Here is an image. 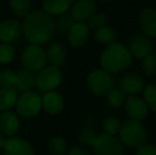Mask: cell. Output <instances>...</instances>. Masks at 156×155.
I'll return each mask as SVG.
<instances>
[{"mask_svg":"<svg viewBox=\"0 0 156 155\" xmlns=\"http://www.w3.org/2000/svg\"><path fill=\"white\" fill-rule=\"evenodd\" d=\"M63 80V73L58 67L46 65L35 72V87L41 93L56 90Z\"/></svg>","mask_w":156,"mask_h":155,"instance_id":"8992f818","label":"cell"},{"mask_svg":"<svg viewBox=\"0 0 156 155\" xmlns=\"http://www.w3.org/2000/svg\"><path fill=\"white\" fill-rule=\"evenodd\" d=\"M16 71L3 69L0 71V88H14L16 84Z\"/></svg>","mask_w":156,"mask_h":155,"instance_id":"4dcf8cb0","label":"cell"},{"mask_svg":"<svg viewBox=\"0 0 156 155\" xmlns=\"http://www.w3.org/2000/svg\"><path fill=\"white\" fill-rule=\"evenodd\" d=\"M16 56V50L11 44L0 43V65H9L13 63Z\"/></svg>","mask_w":156,"mask_h":155,"instance_id":"83f0119b","label":"cell"},{"mask_svg":"<svg viewBox=\"0 0 156 155\" xmlns=\"http://www.w3.org/2000/svg\"><path fill=\"white\" fill-rule=\"evenodd\" d=\"M107 102L112 107L119 108L124 105V102L126 100V93L122 91L120 88L114 87L108 93H107Z\"/></svg>","mask_w":156,"mask_h":155,"instance_id":"f1b7e54d","label":"cell"},{"mask_svg":"<svg viewBox=\"0 0 156 155\" xmlns=\"http://www.w3.org/2000/svg\"><path fill=\"white\" fill-rule=\"evenodd\" d=\"M20 61L23 68L36 72L47 65L46 50L43 46L30 44L21 52Z\"/></svg>","mask_w":156,"mask_h":155,"instance_id":"52a82bcc","label":"cell"},{"mask_svg":"<svg viewBox=\"0 0 156 155\" xmlns=\"http://www.w3.org/2000/svg\"><path fill=\"white\" fill-rule=\"evenodd\" d=\"M90 35V30L86 23H76L66 32V37L69 46L72 48H82L86 45Z\"/></svg>","mask_w":156,"mask_h":155,"instance_id":"8fae6325","label":"cell"},{"mask_svg":"<svg viewBox=\"0 0 156 155\" xmlns=\"http://www.w3.org/2000/svg\"><path fill=\"white\" fill-rule=\"evenodd\" d=\"M142 96L149 111L156 114V83H150L144 85L142 89Z\"/></svg>","mask_w":156,"mask_h":155,"instance_id":"d4e9b609","label":"cell"},{"mask_svg":"<svg viewBox=\"0 0 156 155\" xmlns=\"http://www.w3.org/2000/svg\"><path fill=\"white\" fill-rule=\"evenodd\" d=\"M23 35L30 44L44 46L49 44L55 32L52 16L43 10L31 11L21 23Z\"/></svg>","mask_w":156,"mask_h":155,"instance_id":"6da1fadb","label":"cell"},{"mask_svg":"<svg viewBox=\"0 0 156 155\" xmlns=\"http://www.w3.org/2000/svg\"><path fill=\"white\" fill-rule=\"evenodd\" d=\"M71 16L74 21L86 23L89 18L97 12L96 0H78L71 5Z\"/></svg>","mask_w":156,"mask_h":155,"instance_id":"4fadbf2b","label":"cell"},{"mask_svg":"<svg viewBox=\"0 0 156 155\" xmlns=\"http://www.w3.org/2000/svg\"><path fill=\"white\" fill-rule=\"evenodd\" d=\"M119 88L126 95H138L144 87V80L138 72H126L119 79Z\"/></svg>","mask_w":156,"mask_h":155,"instance_id":"2e32d148","label":"cell"},{"mask_svg":"<svg viewBox=\"0 0 156 155\" xmlns=\"http://www.w3.org/2000/svg\"><path fill=\"white\" fill-rule=\"evenodd\" d=\"M67 149V143L62 136L52 137L48 143V150L52 155H66Z\"/></svg>","mask_w":156,"mask_h":155,"instance_id":"484cf974","label":"cell"},{"mask_svg":"<svg viewBox=\"0 0 156 155\" xmlns=\"http://www.w3.org/2000/svg\"><path fill=\"white\" fill-rule=\"evenodd\" d=\"M94 155H123V145L115 136L98 135L93 146Z\"/></svg>","mask_w":156,"mask_h":155,"instance_id":"ba28073f","label":"cell"},{"mask_svg":"<svg viewBox=\"0 0 156 155\" xmlns=\"http://www.w3.org/2000/svg\"><path fill=\"white\" fill-rule=\"evenodd\" d=\"M74 23L76 21H74L73 17L71 16V14L65 13V14L58 16V19L54 21V27L58 31L62 32V33H66Z\"/></svg>","mask_w":156,"mask_h":155,"instance_id":"836d02e7","label":"cell"},{"mask_svg":"<svg viewBox=\"0 0 156 155\" xmlns=\"http://www.w3.org/2000/svg\"><path fill=\"white\" fill-rule=\"evenodd\" d=\"M120 125H121V122L119 121V119L114 116H108L104 118L102 121V130L104 132V134L112 135V136H115L119 132Z\"/></svg>","mask_w":156,"mask_h":155,"instance_id":"f546056e","label":"cell"},{"mask_svg":"<svg viewBox=\"0 0 156 155\" xmlns=\"http://www.w3.org/2000/svg\"><path fill=\"white\" fill-rule=\"evenodd\" d=\"M86 86L96 97H106L115 87V79L112 73L104 69H94L87 75Z\"/></svg>","mask_w":156,"mask_h":155,"instance_id":"277c9868","label":"cell"},{"mask_svg":"<svg viewBox=\"0 0 156 155\" xmlns=\"http://www.w3.org/2000/svg\"><path fill=\"white\" fill-rule=\"evenodd\" d=\"M138 23L142 33L150 38H156V9L146 8L140 11Z\"/></svg>","mask_w":156,"mask_h":155,"instance_id":"ac0fdd59","label":"cell"},{"mask_svg":"<svg viewBox=\"0 0 156 155\" xmlns=\"http://www.w3.org/2000/svg\"><path fill=\"white\" fill-rule=\"evenodd\" d=\"M97 137H98V135L94 132V130H93L91 128H88V126H85V128L81 129L80 132H79L78 140L81 146H84L86 148H93Z\"/></svg>","mask_w":156,"mask_h":155,"instance_id":"4316f807","label":"cell"},{"mask_svg":"<svg viewBox=\"0 0 156 155\" xmlns=\"http://www.w3.org/2000/svg\"><path fill=\"white\" fill-rule=\"evenodd\" d=\"M65 101L62 93L56 90L48 91L41 96V108L50 116L58 115L64 110Z\"/></svg>","mask_w":156,"mask_h":155,"instance_id":"5bb4252c","label":"cell"},{"mask_svg":"<svg viewBox=\"0 0 156 155\" xmlns=\"http://www.w3.org/2000/svg\"><path fill=\"white\" fill-rule=\"evenodd\" d=\"M46 56H47V64L55 67H62L67 60V51L62 43L53 41L50 43L46 49Z\"/></svg>","mask_w":156,"mask_h":155,"instance_id":"d6986e66","label":"cell"},{"mask_svg":"<svg viewBox=\"0 0 156 155\" xmlns=\"http://www.w3.org/2000/svg\"><path fill=\"white\" fill-rule=\"evenodd\" d=\"M10 5L12 12L18 18H25L31 12V0H11Z\"/></svg>","mask_w":156,"mask_h":155,"instance_id":"cb8c5ba5","label":"cell"},{"mask_svg":"<svg viewBox=\"0 0 156 155\" xmlns=\"http://www.w3.org/2000/svg\"><path fill=\"white\" fill-rule=\"evenodd\" d=\"M2 151L4 155H35L31 143L19 136H13L6 139Z\"/></svg>","mask_w":156,"mask_h":155,"instance_id":"7c38bea8","label":"cell"},{"mask_svg":"<svg viewBox=\"0 0 156 155\" xmlns=\"http://www.w3.org/2000/svg\"><path fill=\"white\" fill-rule=\"evenodd\" d=\"M118 34L115 29H113L109 26H103V27L99 28V29L94 30V38L98 44L101 45H109L113 44L114 41H117Z\"/></svg>","mask_w":156,"mask_h":155,"instance_id":"7402d4cb","label":"cell"},{"mask_svg":"<svg viewBox=\"0 0 156 155\" xmlns=\"http://www.w3.org/2000/svg\"><path fill=\"white\" fill-rule=\"evenodd\" d=\"M6 137L5 136H3V135L0 133V150H2L3 149V147H4V145H5V143H6Z\"/></svg>","mask_w":156,"mask_h":155,"instance_id":"8d00e7d4","label":"cell"},{"mask_svg":"<svg viewBox=\"0 0 156 155\" xmlns=\"http://www.w3.org/2000/svg\"><path fill=\"white\" fill-rule=\"evenodd\" d=\"M100 1H102V2H112V1H114V0H100Z\"/></svg>","mask_w":156,"mask_h":155,"instance_id":"74e56055","label":"cell"},{"mask_svg":"<svg viewBox=\"0 0 156 155\" xmlns=\"http://www.w3.org/2000/svg\"><path fill=\"white\" fill-rule=\"evenodd\" d=\"M16 114L19 117L25 119H32L38 116L41 108V96L33 89V90L20 93L17 98L16 104Z\"/></svg>","mask_w":156,"mask_h":155,"instance_id":"5b68a950","label":"cell"},{"mask_svg":"<svg viewBox=\"0 0 156 155\" xmlns=\"http://www.w3.org/2000/svg\"><path fill=\"white\" fill-rule=\"evenodd\" d=\"M118 136L122 145L135 150L148 140V133L144 124L141 121L134 119H127L122 122Z\"/></svg>","mask_w":156,"mask_h":155,"instance_id":"3957f363","label":"cell"},{"mask_svg":"<svg viewBox=\"0 0 156 155\" xmlns=\"http://www.w3.org/2000/svg\"><path fill=\"white\" fill-rule=\"evenodd\" d=\"M141 70L147 77H154L156 76V55L155 54H149L148 56L141 60Z\"/></svg>","mask_w":156,"mask_h":155,"instance_id":"1f68e13d","label":"cell"},{"mask_svg":"<svg viewBox=\"0 0 156 155\" xmlns=\"http://www.w3.org/2000/svg\"><path fill=\"white\" fill-rule=\"evenodd\" d=\"M16 84L14 88L18 93L33 90L35 88V72L21 68L16 71Z\"/></svg>","mask_w":156,"mask_h":155,"instance_id":"ffe728a7","label":"cell"},{"mask_svg":"<svg viewBox=\"0 0 156 155\" xmlns=\"http://www.w3.org/2000/svg\"><path fill=\"white\" fill-rule=\"evenodd\" d=\"M135 155H156V147L151 143H144L136 149Z\"/></svg>","mask_w":156,"mask_h":155,"instance_id":"d590c367","label":"cell"},{"mask_svg":"<svg viewBox=\"0 0 156 155\" xmlns=\"http://www.w3.org/2000/svg\"><path fill=\"white\" fill-rule=\"evenodd\" d=\"M66 155H94L84 146H71L70 148L67 149V152H66Z\"/></svg>","mask_w":156,"mask_h":155,"instance_id":"e575fe53","label":"cell"},{"mask_svg":"<svg viewBox=\"0 0 156 155\" xmlns=\"http://www.w3.org/2000/svg\"><path fill=\"white\" fill-rule=\"evenodd\" d=\"M20 128L19 116L13 111L0 112V133L6 138L16 136Z\"/></svg>","mask_w":156,"mask_h":155,"instance_id":"e0dca14e","label":"cell"},{"mask_svg":"<svg viewBox=\"0 0 156 155\" xmlns=\"http://www.w3.org/2000/svg\"><path fill=\"white\" fill-rule=\"evenodd\" d=\"M127 48H129L132 56L137 60H142L149 54H152L153 50H154L151 38L144 33L134 34L129 38Z\"/></svg>","mask_w":156,"mask_h":155,"instance_id":"9c48e42d","label":"cell"},{"mask_svg":"<svg viewBox=\"0 0 156 155\" xmlns=\"http://www.w3.org/2000/svg\"><path fill=\"white\" fill-rule=\"evenodd\" d=\"M109 20V16L106 13H94L93 16L86 21L87 27L89 28V30H97L99 28L106 26L107 23Z\"/></svg>","mask_w":156,"mask_h":155,"instance_id":"d6a6232c","label":"cell"},{"mask_svg":"<svg viewBox=\"0 0 156 155\" xmlns=\"http://www.w3.org/2000/svg\"><path fill=\"white\" fill-rule=\"evenodd\" d=\"M23 35V27L15 18H6L0 23V41L13 43Z\"/></svg>","mask_w":156,"mask_h":155,"instance_id":"9a60e30c","label":"cell"},{"mask_svg":"<svg viewBox=\"0 0 156 155\" xmlns=\"http://www.w3.org/2000/svg\"><path fill=\"white\" fill-rule=\"evenodd\" d=\"M124 108L129 119L142 121L148 117L149 108L144 100L137 95H129L124 102Z\"/></svg>","mask_w":156,"mask_h":155,"instance_id":"30bf717a","label":"cell"},{"mask_svg":"<svg viewBox=\"0 0 156 155\" xmlns=\"http://www.w3.org/2000/svg\"><path fill=\"white\" fill-rule=\"evenodd\" d=\"M132 60L133 56L127 46H124L117 41L107 45L100 55V64L102 69L112 75L126 70L131 66Z\"/></svg>","mask_w":156,"mask_h":155,"instance_id":"7a4b0ae2","label":"cell"},{"mask_svg":"<svg viewBox=\"0 0 156 155\" xmlns=\"http://www.w3.org/2000/svg\"><path fill=\"white\" fill-rule=\"evenodd\" d=\"M18 91L15 88H0V112L10 111L16 104Z\"/></svg>","mask_w":156,"mask_h":155,"instance_id":"603a6c76","label":"cell"},{"mask_svg":"<svg viewBox=\"0 0 156 155\" xmlns=\"http://www.w3.org/2000/svg\"><path fill=\"white\" fill-rule=\"evenodd\" d=\"M73 0H43V11L50 16H60L70 10Z\"/></svg>","mask_w":156,"mask_h":155,"instance_id":"44dd1931","label":"cell"}]
</instances>
